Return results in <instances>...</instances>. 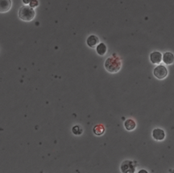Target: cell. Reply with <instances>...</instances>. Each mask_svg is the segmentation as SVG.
<instances>
[{
    "label": "cell",
    "mask_w": 174,
    "mask_h": 173,
    "mask_svg": "<svg viewBox=\"0 0 174 173\" xmlns=\"http://www.w3.org/2000/svg\"><path fill=\"white\" fill-rule=\"evenodd\" d=\"M104 67L107 71L111 74H115L121 69V61L119 58L116 57L107 58L104 64Z\"/></svg>",
    "instance_id": "obj_1"
},
{
    "label": "cell",
    "mask_w": 174,
    "mask_h": 173,
    "mask_svg": "<svg viewBox=\"0 0 174 173\" xmlns=\"http://www.w3.org/2000/svg\"><path fill=\"white\" fill-rule=\"evenodd\" d=\"M36 16V12L33 8L28 6H23L19 11V17L20 20L29 22L33 20Z\"/></svg>",
    "instance_id": "obj_2"
},
{
    "label": "cell",
    "mask_w": 174,
    "mask_h": 173,
    "mask_svg": "<svg viewBox=\"0 0 174 173\" xmlns=\"http://www.w3.org/2000/svg\"><path fill=\"white\" fill-rule=\"evenodd\" d=\"M153 74H154V75L157 79H163L167 76L168 71L166 67L163 66V65H160L154 68Z\"/></svg>",
    "instance_id": "obj_3"
},
{
    "label": "cell",
    "mask_w": 174,
    "mask_h": 173,
    "mask_svg": "<svg viewBox=\"0 0 174 173\" xmlns=\"http://www.w3.org/2000/svg\"><path fill=\"white\" fill-rule=\"evenodd\" d=\"M121 171L123 172H135V165L132 162L129 160H126L123 162L121 164Z\"/></svg>",
    "instance_id": "obj_4"
},
{
    "label": "cell",
    "mask_w": 174,
    "mask_h": 173,
    "mask_svg": "<svg viewBox=\"0 0 174 173\" xmlns=\"http://www.w3.org/2000/svg\"><path fill=\"white\" fill-rule=\"evenodd\" d=\"M152 137L157 141H162L165 138V131L161 129H155L152 131Z\"/></svg>",
    "instance_id": "obj_5"
},
{
    "label": "cell",
    "mask_w": 174,
    "mask_h": 173,
    "mask_svg": "<svg viewBox=\"0 0 174 173\" xmlns=\"http://www.w3.org/2000/svg\"><path fill=\"white\" fill-rule=\"evenodd\" d=\"M162 54L160 52H153L150 55V59L151 63L152 64L155 65H159L161 63L162 61Z\"/></svg>",
    "instance_id": "obj_6"
},
{
    "label": "cell",
    "mask_w": 174,
    "mask_h": 173,
    "mask_svg": "<svg viewBox=\"0 0 174 173\" xmlns=\"http://www.w3.org/2000/svg\"><path fill=\"white\" fill-rule=\"evenodd\" d=\"M12 7L11 0H0V12H8Z\"/></svg>",
    "instance_id": "obj_7"
},
{
    "label": "cell",
    "mask_w": 174,
    "mask_h": 173,
    "mask_svg": "<svg viewBox=\"0 0 174 173\" xmlns=\"http://www.w3.org/2000/svg\"><path fill=\"white\" fill-rule=\"evenodd\" d=\"M99 43V39L98 37H97L96 36H94V35H91L86 40V44L88 45V46L91 48H95L98 44Z\"/></svg>",
    "instance_id": "obj_8"
},
{
    "label": "cell",
    "mask_w": 174,
    "mask_h": 173,
    "mask_svg": "<svg viewBox=\"0 0 174 173\" xmlns=\"http://www.w3.org/2000/svg\"><path fill=\"white\" fill-rule=\"evenodd\" d=\"M162 61H163V63L167 65H170L173 64L174 61L173 54L172 53H169V52H167L162 57Z\"/></svg>",
    "instance_id": "obj_9"
},
{
    "label": "cell",
    "mask_w": 174,
    "mask_h": 173,
    "mask_svg": "<svg viewBox=\"0 0 174 173\" xmlns=\"http://www.w3.org/2000/svg\"><path fill=\"white\" fill-rule=\"evenodd\" d=\"M125 129L128 131H133L136 128V123L132 119H128L124 123Z\"/></svg>",
    "instance_id": "obj_10"
},
{
    "label": "cell",
    "mask_w": 174,
    "mask_h": 173,
    "mask_svg": "<svg viewBox=\"0 0 174 173\" xmlns=\"http://www.w3.org/2000/svg\"><path fill=\"white\" fill-rule=\"evenodd\" d=\"M96 52L99 56H104L107 53V46L104 43H99L96 46Z\"/></svg>",
    "instance_id": "obj_11"
},
{
    "label": "cell",
    "mask_w": 174,
    "mask_h": 173,
    "mask_svg": "<svg viewBox=\"0 0 174 173\" xmlns=\"http://www.w3.org/2000/svg\"><path fill=\"white\" fill-rule=\"evenodd\" d=\"M93 133L96 136H102L105 133V128L103 125H96L93 128Z\"/></svg>",
    "instance_id": "obj_12"
},
{
    "label": "cell",
    "mask_w": 174,
    "mask_h": 173,
    "mask_svg": "<svg viewBox=\"0 0 174 173\" xmlns=\"http://www.w3.org/2000/svg\"><path fill=\"white\" fill-rule=\"evenodd\" d=\"M72 133H73V134H75V135L79 136V135H80V134H82V129H81V127L80 126L76 125L72 128Z\"/></svg>",
    "instance_id": "obj_13"
},
{
    "label": "cell",
    "mask_w": 174,
    "mask_h": 173,
    "mask_svg": "<svg viewBox=\"0 0 174 173\" xmlns=\"http://www.w3.org/2000/svg\"><path fill=\"white\" fill-rule=\"evenodd\" d=\"M29 6L31 7V8H36V7L38 6V2L37 0H31L30 3H29Z\"/></svg>",
    "instance_id": "obj_14"
},
{
    "label": "cell",
    "mask_w": 174,
    "mask_h": 173,
    "mask_svg": "<svg viewBox=\"0 0 174 173\" xmlns=\"http://www.w3.org/2000/svg\"><path fill=\"white\" fill-rule=\"evenodd\" d=\"M30 1L31 0H23V2L24 3H25V4H29V3H30Z\"/></svg>",
    "instance_id": "obj_15"
}]
</instances>
